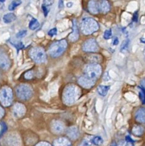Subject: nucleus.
<instances>
[{
  "instance_id": "obj_1",
  "label": "nucleus",
  "mask_w": 145,
  "mask_h": 146,
  "mask_svg": "<svg viewBox=\"0 0 145 146\" xmlns=\"http://www.w3.org/2000/svg\"><path fill=\"white\" fill-rule=\"evenodd\" d=\"M80 94V88L75 85L70 84L64 88L63 93V100L67 105H72L76 102Z\"/></svg>"
},
{
  "instance_id": "obj_2",
  "label": "nucleus",
  "mask_w": 145,
  "mask_h": 146,
  "mask_svg": "<svg viewBox=\"0 0 145 146\" xmlns=\"http://www.w3.org/2000/svg\"><path fill=\"white\" fill-rule=\"evenodd\" d=\"M99 24L95 19L91 17L82 19L80 24V28L83 34L86 35L92 34L99 29Z\"/></svg>"
},
{
  "instance_id": "obj_3",
  "label": "nucleus",
  "mask_w": 145,
  "mask_h": 146,
  "mask_svg": "<svg viewBox=\"0 0 145 146\" xmlns=\"http://www.w3.org/2000/svg\"><path fill=\"white\" fill-rule=\"evenodd\" d=\"M102 67L97 64H90L85 66L84 69V76L93 82H96L101 76Z\"/></svg>"
},
{
  "instance_id": "obj_4",
  "label": "nucleus",
  "mask_w": 145,
  "mask_h": 146,
  "mask_svg": "<svg viewBox=\"0 0 145 146\" xmlns=\"http://www.w3.org/2000/svg\"><path fill=\"white\" fill-rule=\"evenodd\" d=\"M67 47V42L65 39L60 40L53 43L49 49V54L53 58H57L62 55Z\"/></svg>"
},
{
  "instance_id": "obj_5",
  "label": "nucleus",
  "mask_w": 145,
  "mask_h": 146,
  "mask_svg": "<svg viewBox=\"0 0 145 146\" xmlns=\"http://www.w3.org/2000/svg\"><path fill=\"white\" fill-rule=\"evenodd\" d=\"M13 101V91L10 87L5 86L0 90V102L4 107L11 106Z\"/></svg>"
},
{
  "instance_id": "obj_6",
  "label": "nucleus",
  "mask_w": 145,
  "mask_h": 146,
  "mask_svg": "<svg viewBox=\"0 0 145 146\" xmlns=\"http://www.w3.org/2000/svg\"><path fill=\"white\" fill-rule=\"evenodd\" d=\"M32 88L27 84H20L16 88L17 98L22 101H27L32 96Z\"/></svg>"
},
{
  "instance_id": "obj_7",
  "label": "nucleus",
  "mask_w": 145,
  "mask_h": 146,
  "mask_svg": "<svg viewBox=\"0 0 145 146\" xmlns=\"http://www.w3.org/2000/svg\"><path fill=\"white\" fill-rule=\"evenodd\" d=\"M29 54L31 59L37 64L44 63L47 60V55H46L45 51L41 47H34L31 48Z\"/></svg>"
},
{
  "instance_id": "obj_8",
  "label": "nucleus",
  "mask_w": 145,
  "mask_h": 146,
  "mask_svg": "<svg viewBox=\"0 0 145 146\" xmlns=\"http://www.w3.org/2000/svg\"><path fill=\"white\" fill-rule=\"evenodd\" d=\"M98 43L94 38H90L82 44V50L86 52H97L99 51Z\"/></svg>"
},
{
  "instance_id": "obj_9",
  "label": "nucleus",
  "mask_w": 145,
  "mask_h": 146,
  "mask_svg": "<svg viewBox=\"0 0 145 146\" xmlns=\"http://www.w3.org/2000/svg\"><path fill=\"white\" fill-rule=\"evenodd\" d=\"M13 115L17 118H20L24 115L26 113V108L24 104L21 103H16L13 106Z\"/></svg>"
},
{
  "instance_id": "obj_10",
  "label": "nucleus",
  "mask_w": 145,
  "mask_h": 146,
  "mask_svg": "<svg viewBox=\"0 0 145 146\" xmlns=\"http://www.w3.org/2000/svg\"><path fill=\"white\" fill-rule=\"evenodd\" d=\"M11 66V62L7 54L0 52V68L3 70H8Z\"/></svg>"
},
{
  "instance_id": "obj_11",
  "label": "nucleus",
  "mask_w": 145,
  "mask_h": 146,
  "mask_svg": "<svg viewBox=\"0 0 145 146\" xmlns=\"http://www.w3.org/2000/svg\"><path fill=\"white\" fill-rule=\"evenodd\" d=\"M51 130L56 134H61L64 131V125L59 121H54L51 123Z\"/></svg>"
},
{
  "instance_id": "obj_12",
  "label": "nucleus",
  "mask_w": 145,
  "mask_h": 146,
  "mask_svg": "<svg viewBox=\"0 0 145 146\" xmlns=\"http://www.w3.org/2000/svg\"><path fill=\"white\" fill-rule=\"evenodd\" d=\"M69 39L71 41H76L78 40L79 38V29H78V26H77V23L75 19L73 20L72 21V31L71 34H69Z\"/></svg>"
},
{
  "instance_id": "obj_13",
  "label": "nucleus",
  "mask_w": 145,
  "mask_h": 146,
  "mask_svg": "<svg viewBox=\"0 0 145 146\" xmlns=\"http://www.w3.org/2000/svg\"><path fill=\"white\" fill-rule=\"evenodd\" d=\"M88 9L92 14H98L100 10V5L97 0H90L88 3Z\"/></svg>"
},
{
  "instance_id": "obj_14",
  "label": "nucleus",
  "mask_w": 145,
  "mask_h": 146,
  "mask_svg": "<svg viewBox=\"0 0 145 146\" xmlns=\"http://www.w3.org/2000/svg\"><path fill=\"white\" fill-rule=\"evenodd\" d=\"M67 134L69 138L72 140H75L80 136V131L77 126H71L67 129Z\"/></svg>"
},
{
  "instance_id": "obj_15",
  "label": "nucleus",
  "mask_w": 145,
  "mask_h": 146,
  "mask_svg": "<svg viewBox=\"0 0 145 146\" xmlns=\"http://www.w3.org/2000/svg\"><path fill=\"white\" fill-rule=\"evenodd\" d=\"M78 83L79 84L82 86V87L85 88H90L94 86V84H95V82H93V81H90V79H88L87 78H86L85 76H82L80 77L78 79Z\"/></svg>"
},
{
  "instance_id": "obj_16",
  "label": "nucleus",
  "mask_w": 145,
  "mask_h": 146,
  "mask_svg": "<svg viewBox=\"0 0 145 146\" xmlns=\"http://www.w3.org/2000/svg\"><path fill=\"white\" fill-rule=\"evenodd\" d=\"M53 146H71V142L68 138L61 137L54 141Z\"/></svg>"
},
{
  "instance_id": "obj_17",
  "label": "nucleus",
  "mask_w": 145,
  "mask_h": 146,
  "mask_svg": "<svg viewBox=\"0 0 145 146\" xmlns=\"http://www.w3.org/2000/svg\"><path fill=\"white\" fill-rule=\"evenodd\" d=\"M99 5H100V10L103 13L108 12L111 8V5L108 0H100Z\"/></svg>"
},
{
  "instance_id": "obj_18",
  "label": "nucleus",
  "mask_w": 145,
  "mask_h": 146,
  "mask_svg": "<svg viewBox=\"0 0 145 146\" xmlns=\"http://www.w3.org/2000/svg\"><path fill=\"white\" fill-rule=\"evenodd\" d=\"M135 118L139 123H145V108H140L137 110L135 113Z\"/></svg>"
},
{
  "instance_id": "obj_19",
  "label": "nucleus",
  "mask_w": 145,
  "mask_h": 146,
  "mask_svg": "<svg viewBox=\"0 0 145 146\" xmlns=\"http://www.w3.org/2000/svg\"><path fill=\"white\" fill-rule=\"evenodd\" d=\"M97 92L102 96L104 97L107 95L109 92V90H110V86H103V85H100L97 88Z\"/></svg>"
},
{
  "instance_id": "obj_20",
  "label": "nucleus",
  "mask_w": 145,
  "mask_h": 146,
  "mask_svg": "<svg viewBox=\"0 0 145 146\" xmlns=\"http://www.w3.org/2000/svg\"><path fill=\"white\" fill-rule=\"evenodd\" d=\"M16 19H17V17H16V15L14 13H8V14H6L3 17V21L6 24H9V23L15 21Z\"/></svg>"
},
{
  "instance_id": "obj_21",
  "label": "nucleus",
  "mask_w": 145,
  "mask_h": 146,
  "mask_svg": "<svg viewBox=\"0 0 145 146\" xmlns=\"http://www.w3.org/2000/svg\"><path fill=\"white\" fill-rule=\"evenodd\" d=\"M132 133L137 136H141L144 133V129L140 125H134L132 128Z\"/></svg>"
},
{
  "instance_id": "obj_22",
  "label": "nucleus",
  "mask_w": 145,
  "mask_h": 146,
  "mask_svg": "<svg viewBox=\"0 0 145 146\" xmlns=\"http://www.w3.org/2000/svg\"><path fill=\"white\" fill-rule=\"evenodd\" d=\"M29 27L31 30H36L39 27V22L37 19L32 18V19L30 21L29 24Z\"/></svg>"
},
{
  "instance_id": "obj_23",
  "label": "nucleus",
  "mask_w": 145,
  "mask_h": 146,
  "mask_svg": "<svg viewBox=\"0 0 145 146\" xmlns=\"http://www.w3.org/2000/svg\"><path fill=\"white\" fill-rule=\"evenodd\" d=\"M92 142L94 145L100 146L104 143V140L101 136H94L92 138Z\"/></svg>"
},
{
  "instance_id": "obj_24",
  "label": "nucleus",
  "mask_w": 145,
  "mask_h": 146,
  "mask_svg": "<svg viewBox=\"0 0 145 146\" xmlns=\"http://www.w3.org/2000/svg\"><path fill=\"white\" fill-rule=\"evenodd\" d=\"M21 4V0H14L11 4L9 6V11H13L18 6H19Z\"/></svg>"
},
{
  "instance_id": "obj_25",
  "label": "nucleus",
  "mask_w": 145,
  "mask_h": 146,
  "mask_svg": "<svg viewBox=\"0 0 145 146\" xmlns=\"http://www.w3.org/2000/svg\"><path fill=\"white\" fill-rule=\"evenodd\" d=\"M11 44H12L13 46H14V47H15L16 48H17V50H20L21 49V48H24V44H23V43L21 42V41H11Z\"/></svg>"
},
{
  "instance_id": "obj_26",
  "label": "nucleus",
  "mask_w": 145,
  "mask_h": 146,
  "mask_svg": "<svg viewBox=\"0 0 145 146\" xmlns=\"http://www.w3.org/2000/svg\"><path fill=\"white\" fill-rule=\"evenodd\" d=\"M89 59L90 61H91L92 64H96V62H100L101 58L99 56V55H91L89 57Z\"/></svg>"
},
{
  "instance_id": "obj_27",
  "label": "nucleus",
  "mask_w": 145,
  "mask_h": 146,
  "mask_svg": "<svg viewBox=\"0 0 145 146\" xmlns=\"http://www.w3.org/2000/svg\"><path fill=\"white\" fill-rule=\"evenodd\" d=\"M92 144V139H88V138H86V139L83 140L81 142V143L80 144L79 146H91Z\"/></svg>"
},
{
  "instance_id": "obj_28",
  "label": "nucleus",
  "mask_w": 145,
  "mask_h": 146,
  "mask_svg": "<svg viewBox=\"0 0 145 146\" xmlns=\"http://www.w3.org/2000/svg\"><path fill=\"white\" fill-rule=\"evenodd\" d=\"M117 146H134L133 143L129 142L127 141H120L117 143Z\"/></svg>"
},
{
  "instance_id": "obj_29",
  "label": "nucleus",
  "mask_w": 145,
  "mask_h": 146,
  "mask_svg": "<svg viewBox=\"0 0 145 146\" xmlns=\"http://www.w3.org/2000/svg\"><path fill=\"white\" fill-rule=\"evenodd\" d=\"M129 44H130V40L129 39H125L122 44L121 47H120V49H121L122 51H124V50L127 49L129 46Z\"/></svg>"
},
{
  "instance_id": "obj_30",
  "label": "nucleus",
  "mask_w": 145,
  "mask_h": 146,
  "mask_svg": "<svg viewBox=\"0 0 145 146\" xmlns=\"http://www.w3.org/2000/svg\"><path fill=\"white\" fill-rule=\"evenodd\" d=\"M112 36V30L111 29H107L104 31V35H103V37H104V39L108 40L111 38Z\"/></svg>"
},
{
  "instance_id": "obj_31",
  "label": "nucleus",
  "mask_w": 145,
  "mask_h": 146,
  "mask_svg": "<svg viewBox=\"0 0 145 146\" xmlns=\"http://www.w3.org/2000/svg\"><path fill=\"white\" fill-rule=\"evenodd\" d=\"M27 34V30H21V31H19L17 34H16V37L17 38H21L25 36Z\"/></svg>"
},
{
  "instance_id": "obj_32",
  "label": "nucleus",
  "mask_w": 145,
  "mask_h": 146,
  "mask_svg": "<svg viewBox=\"0 0 145 146\" xmlns=\"http://www.w3.org/2000/svg\"><path fill=\"white\" fill-rule=\"evenodd\" d=\"M0 124H1V132H0V137H1V136H2L3 134H4V133L7 131V125L4 122H1L0 123Z\"/></svg>"
},
{
  "instance_id": "obj_33",
  "label": "nucleus",
  "mask_w": 145,
  "mask_h": 146,
  "mask_svg": "<svg viewBox=\"0 0 145 146\" xmlns=\"http://www.w3.org/2000/svg\"><path fill=\"white\" fill-rule=\"evenodd\" d=\"M33 76H34V72L32 71H28L24 74V78L26 79H31L33 78Z\"/></svg>"
},
{
  "instance_id": "obj_34",
  "label": "nucleus",
  "mask_w": 145,
  "mask_h": 146,
  "mask_svg": "<svg viewBox=\"0 0 145 146\" xmlns=\"http://www.w3.org/2000/svg\"><path fill=\"white\" fill-rule=\"evenodd\" d=\"M48 7H47V6H46L45 4H43L42 6H41V9H42L43 13H44V14L45 17H47V15H48V13L49 12V9Z\"/></svg>"
},
{
  "instance_id": "obj_35",
  "label": "nucleus",
  "mask_w": 145,
  "mask_h": 146,
  "mask_svg": "<svg viewBox=\"0 0 145 146\" xmlns=\"http://www.w3.org/2000/svg\"><path fill=\"white\" fill-rule=\"evenodd\" d=\"M140 98L141 99L142 104H145V92L143 89H140Z\"/></svg>"
},
{
  "instance_id": "obj_36",
  "label": "nucleus",
  "mask_w": 145,
  "mask_h": 146,
  "mask_svg": "<svg viewBox=\"0 0 145 146\" xmlns=\"http://www.w3.org/2000/svg\"><path fill=\"white\" fill-rule=\"evenodd\" d=\"M57 34V28H53L48 31V35L50 36H53L56 35Z\"/></svg>"
},
{
  "instance_id": "obj_37",
  "label": "nucleus",
  "mask_w": 145,
  "mask_h": 146,
  "mask_svg": "<svg viewBox=\"0 0 145 146\" xmlns=\"http://www.w3.org/2000/svg\"><path fill=\"white\" fill-rule=\"evenodd\" d=\"M54 2V0H43V4H45L47 7L51 6V4Z\"/></svg>"
},
{
  "instance_id": "obj_38",
  "label": "nucleus",
  "mask_w": 145,
  "mask_h": 146,
  "mask_svg": "<svg viewBox=\"0 0 145 146\" xmlns=\"http://www.w3.org/2000/svg\"><path fill=\"white\" fill-rule=\"evenodd\" d=\"M35 146H51L49 143L45 142V141H42V142H39Z\"/></svg>"
},
{
  "instance_id": "obj_39",
  "label": "nucleus",
  "mask_w": 145,
  "mask_h": 146,
  "mask_svg": "<svg viewBox=\"0 0 145 146\" xmlns=\"http://www.w3.org/2000/svg\"><path fill=\"white\" fill-rule=\"evenodd\" d=\"M4 114H5V111H4V108H3V107L0 105V119L4 117Z\"/></svg>"
},
{
  "instance_id": "obj_40",
  "label": "nucleus",
  "mask_w": 145,
  "mask_h": 146,
  "mask_svg": "<svg viewBox=\"0 0 145 146\" xmlns=\"http://www.w3.org/2000/svg\"><path fill=\"white\" fill-rule=\"evenodd\" d=\"M118 44H119L118 38H117V37H114V38L112 39V44L113 45L116 46V45H117Z\"/></svg>"
},
{
  "instance_id": "obj_41",
  "label": "nucleus",
  "mask_w": 145,
  "mask_h": 146,
  "mask_svg": "<svg viewBox=\"0 0 145 146\" xmlns=\"http://www.w3.org/2000/svg\"><path fill=\"white\" fill-rule=\"evenodd\" d=\"M110 80V77L109 76L108 73H107V74H105V75H104V81H109Z\"/></svg>"
},
{
  "instance_id": "obj_42",
  "label": "nucleus",
  "mask_w": 145,
  "mask_h": 146,
  "mask_svg": "<svg viewBox=\"0 0 145 146\" xmlns=\"http://www.w3.org/2000/svg\"><path fill=\"white\" fill-rule=\"evenodd\" d=\"M137 18H138V14H137V12H135L133 16V21L136 22L137 21Z\"/></svg>"
},
{
  "instance_id": "obj_43",
  "label": "nucleus",
  "mask_w": 145,
  "mask_h": 146,
  "mask_svg": "<svg viewBox=\"0 0 145 146\" xmlns=\"http://www.w3.org/2000/svg\"><path fill=\"white\" fill-rule=\"evenodd\" d=\"M64 7V1L63 0H59V8L61 9Z\"/></svg>"
},
{
  "instance_id": "obj_44",
  "label": "nucleus",
  "mask_w": 145,
  "mask_h": 146,
  "mask_svg": "<svg viewBox=\"0 0 145 146\" xmlns=\"http://www.w3.org/2000/svg\"><path fill=\"white\" fill-rule=\"evenodd\" d=\"M126 141H129V142H132V143H134V141H133L132 139L131 138V137L129 136V135H127V136H126V138H125Z\"/></svg>"
},
{
  "instance_id": "obj_45",
  "label": "nucleus",
  "mask_w": 145,
  "mask_h": 146,
  "mask_svg": "<svg viewBox=\"0 0 145 146\" xmlns=\"http://www.w3.org/2000/svg\"><path fill=\"white\" fill-rule=\"evenodd\" d=\"M140 84H141V86H142V88H145V78L142 80L141 82H140Z\"/></svg>"
},
{
  "instance_id": "obj_46",
  "label": "nucleus",
  "mask_w": 145,
  "mask_h": 146,
  "mask_svg": "<svg viewBox=\"0 0 145 146\" xmlns=\"http://www.w3.org/2000/svg\"><path fill=\"white\" fill-rule=\"evenodd\" d=\"M72 5H73L72 2H68L67 4V7H72Z\"/></svg>"
},
{
  "instance_id": "obj_47",
  "label": "nucleus",
  "mask_w": 145,
  "mask_h": 146,
  "mask_svg": "<svg viewBox=\"0 0 145 146\" xmlns=\"http://www.w3.org/2000/svg\"><path fill=\"white\" fill-rule=\"evenodd\" d=\"M110 146H117V144H116L115 143H112V145H110Z\"/></svg>"
},
{
  "instance_id": "obj_48",
  "label": "nucleus",
  "mask_w": 145,
  "mask_h": 146,
  "mask_svg": "<svg viewBox=\"0 0 145 146\" xmlns=\"http://www.w3.org/2000/svg\"><path fill=\"white\" fill-rule=\"evenodd\" d=\"M6 0H0V2H4Z\"/></svg>"
},
{
  "instance_id": "obj_49",
  "label": "nucleus",
  "mask_w": 145,
  "mask_h": 146,
  "mask_svg": "<svg viewBox=\"0 0 145 146\" xmlns=\"http://www.w3.org/2000/svg\"><path fill=\"white\" fill-rule=\"evenodd\" d=\"M1 124H0V132H1Z\"/></svg>"
},
{
  "instance_id": "obj_50",
  "label": "nucleus",
  "mask_w": 145,
  "mask_h": 146,
  "mask_svg": "<svg viewBox=\"0 0 145 146\" xmlns=\"http://www.w3.org/2000/svg\"><path fill=\"white\" fill-rule=\"evenodd\" d=\"M144 56H145V48H144Z\"/></svg>"
}]
</instances>
